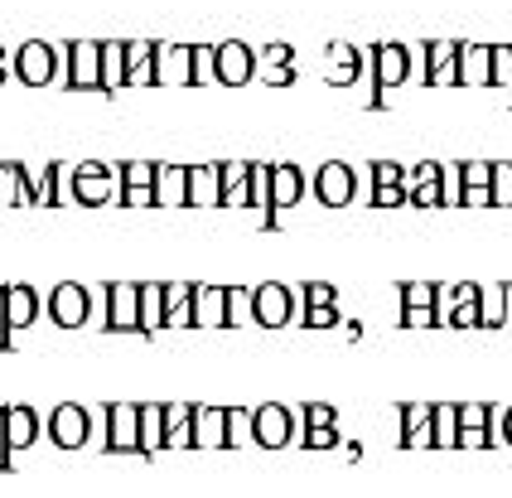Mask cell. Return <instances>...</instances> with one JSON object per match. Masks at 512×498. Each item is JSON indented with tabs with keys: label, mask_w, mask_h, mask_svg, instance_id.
<instances>
[{
	"label": "cell",
	"mask_w": 512,
	"mask_h": 498,
	"mask_svg": "<svg viewBox=\"0 0 512 498\" xmlns=\"http://www.w3.org/2000/svg\"><path fill=\"white\" fill-rule=\"evenodd\" d=\"M160 450H170V440H165V402H141V455H160Z\"/></svg>",
	"instance_id": "obj_31"
},
{
	"label": "cell",
	"mask_w": 512,
	"mask_h": 498,
	"mask_svg": "<svg viewBox=\"0 0 512 498\" xmlns=\"http://www.w3.org/2000/svg\"><path fill=\"white\" fill-rule=\"evenodd\" d=\"M194 407L199 402H165V440H170V450H194Z\"/></svg>",
	"instance_id": "obj_29"
},
{
	"label": "cell",
	"mask_w": 512,
	"mask_h": 498,
	"mask_svg": "<svg viewBox=\"0 0 512 498\" xmlns=\"http://www.w3.org/2000/svg\"><path fill=\"white\" fill-rule=\"evenodd\" d=\"M401 324L406 329H430V324H440V315L435 310H401Z\"/></svg>",
	"instance_id": "obj_54"
},
{
	"label": "cell",
	"mask_w": 512,
	"mask_h": 498,
	"mask_svg": "<svg viewBox=\"0 0 512 498\" xmlns=\"http://www.w3.org/2000/svg\"><path fill=\"white\" fill-rule=\"evenodd\" d=\"M20 199H25V165L0 160V208L20 204Z\"/></svg>",
	"instance_id": "obj_37"
},
{
	"label": "cell",
	"mask_w": 512,
	"mask_h": 498,
	"mask_svg": "<svg viewBox=\"0 0 512 498\" xmlns=\"http://www.w3.org/2000/svg\"><path fill=\"white\" fill-rule=\"evenodd\" d=\"M34 320H39V291H34L29 281L5 286V324H10V329H29Z\"/></svg>",
	"instance_id": "obj_27"
},
{
	"label": "cell",
	"mask_w": 512,
	"mask_h": 498,
	"mask_svg": "<svg viewBox=\"0 0 512 498\" xmlns=\"http://www.w3.org/2000/svg\"><path fill=\"white\" fill-rule=\"evenodd\" d=\"M459 49L450 39L426 44V88H459Z\"/></svg>",
	"instance_id": "obj_17"
},
{
	"label": "cell",
	"mask_w": 512,
	"mask_h": 498,
	"mask_svg": "<svg viewBox=\"0 0 512 498\" xmlns=\"http://www.w3.org/2000/svg\"><path fill=\"white\" fill-rule=\"evenodd\" d=\"M508 324H512V281H508Z\"/></svg>",
	"instance_id": "obj_59"
},
{
	"label": "cell",
	"mask_w": 512,
	"mask_h": 498,
	"mask_svg": "<svg viewBox=\"0 0 512 498\" xmlns=\"http://www.w3.org/2000/svg\"><path fill=\"white\" fill-rule=\"evenodd\" d=\"M107 455H141V407L136 402H107Z\"/></svg>",
	"instance_id": "obj_8"
},
{
	"label": "cell",
	"mask_w": 512,
	"mask_h": 498,
	"mask_svg": "<svg viewBox=\"0 0 512 498\" xmlns=\"http://www.w3.org/2000/svg\"><path fill=\"white\" fill-rule=\"evenodd\" d=\"M290 440H300L295 411L285 407V402H261V407H256V445H261V450H281Z\"/></svg>",
	"instance_id": "obj_7"
},
{
	"label": "cell",
	"mask_w": 512,
	"mask_h": 498,
	"mask_svg": "<svg viewBox=\"0 0 512 498\" xmlns=\"http://www.w3.org/2000/svg\"><path fill=\"white\" fill-rule=\"evenodd\" d=\"M5 450H10V440H5V407H0V474H10L5 469Z\"/></svg>",
	"instance_id": "obj_57"
},
{
	"label": "cell",
	"mask_w": 512,
	"mask_h": 498,
	"mask_svg": "<svg viewBox=\"0 0 512 498\" xmlns=\"http://www.w3.org/2000/svg\"><path fill=\"white\" fill-rule=\"evenodd\" d=\"M194 324H199V329H218V324H228V286H218V281H199V291H194Z\"/></svg>",
	"instance_id": "obj_23"
},
{
	"label": "cell",
	"mask_w": 512,
	"mask_h": 498,
	"mask_svg": "<svg viewBox=\"0 0 512 498\" xmlns=\"http://www.w3.org/2000/svg\"><path fill=\"white\" fill-rule=\"evenodd\" d=\"M459 88H493V44L459 49Z\"/></svg>",
	"instance_id": "obj_22"
},
{
	"label": "cell",
	"mask_w": 512,
	"mask_h": 498,
	"mask_svg": "<svg viewBox=\"0 0 512 498\" xmlns=\"http://www.w3.org/2000/svg\"><path fill=\"white\" fill-rule=\"evenodd\" d=\"M63 88H73V92L102 88V44H97V39L68 44V83H63Z\"/></svg>",
	"instance_id": "obj_10"
},
{
	"label": "cell",
	"mask_w": 512,
	"mask_h": 498,
	"mask_svg": "<svg viewBox=\"0 0 512 498\" xmlns=\"http://www.w3.org/2000/svg\"><path fill=\"white\" fill-rule=\"evenodd\" d=\"M10 73L25 83V88H49L58 73V49L54 44H44V39H29V44H20L15 54H10Z\"/></svg>",
	"instance_id": "obj_3"
},
{
	"label": "cell",
	"mask_w": 512,
	"mask_h": 498,
	"mask_svg": "<svg viewBox=\"0 0 512 498\" xmlns=\"http://www.w3.org/2000/svg\"><path fill=\"white\" fill-rule=\"evenodd\" d=\"M401 204H411L406 189H372V208H401Z\"/></svg>",
	"instance_id": "obj_53"
},
{
	"label": "cell",
	"mask_w": 512,
	"mask_h": 498,
	"mask_svg": "<svg viewBox=\"0 0 512 498\" xmlns=\"http://www.w3.org/2000/svg\"><path fill=\"white\" fill-rule=\"evenodd\" d=\"M218 83V49L213 44H194V88Z\"/></svg>",
	"instance_id": "obj_40"
},
{
	"label": "cell",
	"mask_w": 512,
	"mask_h": 498,
	"mask_svg": "<svg viewBox=\"0 0 512 498\" xmlns=\"http://www.w3.org/2000/svg\"><path fill=\"white\" fill-rule=\"evenodd\" d=\"M179 204H189V165H160L155 208H179Z\"/></svg>",
	"instance_id": "obj_30"
},
{
	"label": "cell",
	"mask_w": 512,
	"mask_h": 498,
	"mask_svg": "<svg viewBox=\"0 0 512 498\" xmlns=\"http://www.w3.org/2000/svg\"><path fill=\"white\" fill-rule=\"evenodd\" d=\"M445 204L450 208H464V165H445Z\"/></svg>",
	"instance_id": "obj_47"
},
{
	"label": "cell",
	"mask_w": 512,
	"mask_h": 498,
	"mask_svg": "<svg viewBox=\"0 0 512 498\" xmlns=\"http://www.w3.org/2000/svg\"><path fill=\"white\" fill-rule=\"evenodd\" d=\"M126 88V44H102V92Z\"/></svg>",
	"instance_id": "obj_34"
},
{
	"label": "cell",
	"mask_w": 512,
	"mask_h": 498,
	"mask_svg": "<svg viewBox=\"0 0 512 498\" xmlns=\"http://www.w3.org/2000/svg\"><path fill=\"white\" fill-rule=\"evenodd\" d=\"M155 68H160V88H194V44H160Z\"/></svg>",
	"instance_id": "obj_13"
},
{
	"label": "cell",
	"mask_w": 512,
	"mask_h": 498,
	"mask_svg": "<svg viewBox=\"0 0 512 498\" xmlns=\"http://www.w3.org/2000/svg\"><path fill=\"white\" fill-rule=\"evenodd\" d=\"M401 445L406 450L435 445V402H401Z\"/></svg>",
	"instance_id": "obj_16"
},
{
	"label": "cell",
	"mask_w": 512,
	"mask_h": 498,
	"mask_svg": "<svg viewBox=\"0 0 512 498\" xmlns=\"http://www.w3.org/2000/svg\"><path fill=\"white\" fill-rule=\"evenodd\" d=\"M372 78H377V88H406L411 83V49L406 44H377Z\"/></svg>",
	"instance_id": "obj_15"
},
{
	"label": "cell",
	"mask_w": 512,
	"mask_h": 498,
	"mask_svg": "<svg viewBox=\"0 0 512 498\" xmlns=\"http://www.w3.org/2000/svg\"><path fill=\"white\" fill-rule=\"evenodd\" d=\"M493 88H503L512 102V44H493Z\"/></svg>",
	"instance_id": "obj_45"
},
{
	"label": "cell",
	"mask_w": 512,
	"mask_h": 498,
	"mask_svg": "<svg viewBox=\"0 0 512 498\" xmlns=\"http://www.w3.org/2000/svg\"><path fill=\"white\" fill-rule=\"evenodd\" d=\"M435 445L455 450L459 445V407L455 402H435Z\"/></svg>",
	"instance_id": "obj_35"
},
{
	"label": "cell",
	"mask_w": 512,
	"mask_h": 498,
	"mask_svg": "<svg viewBox=\"0 0 512 498\" xmlns=\"http://www.w3.org/2000/svg\"><path fill=\"white\" fill-rule=\"evenodd\" d=\"M314 305H339L334 281H305L300 286V320H305V310H314Z\"/></svg>",
	"instance_id": "obj_41"
},
{
	"label": "cell",
	"mask_w": 512,
	"mask_h": 498,
	"mask_svg": "<svg viewBox=\"0 0 512 498\" xmlns=\"http://www.w3.org/2000/svg\"><path fill=\"white\" fill-rule=\"evenodd\" d=\"M165 329V281H141V334Z\"/></svg>",
	"instance_id": "obj_33"
},
{
	"label": "cell",
	"mask_w": 512,
	"mask_h": 498,
	"mask_svg": "<svg viewBox=\"0 0 512 498\" xmlns=\"http://www.w3.org/2000/svg\"><path fill=\"white\" fill-rule=\"evenodd\" d=\"M49 440H54L58 450H83L87 440H92V411L78 407V402H58L49 411Z\"/></svg>",
	"instance_id": "obj_6"
},
{
	"label": "cell",
	"mask_w": 512,
	"mask_h": 498,
	"mask_svg": "<svg viewBox=\"0 0 512 498\" xmlns=\"http://www.w3.org/2000/svg\"><path fill=\"white\" fill-rule=\"evenodd\" d=\"M107 329H112V334H136V329H141V281H112Z\"/></svg>",
	"instance_id": "obj_12"
},
{
	"label": "cell",
	"mask_w": 512,
	"mask_h": 498,
	"mask_svg": "<svg viewBox=\"0 0 512 498\" xmlns=\"http://www.w3.org/2000/svg\"><path fill=\"white\" fill-rule=\"evenodd\" d=\"M189 204L194 208L223 204V165H189Z\"/></svg>",
	"instance_id": "obj_25"
},
{
	"label": "cell",
	"mask_w": 512,
	"mask_h": 498,
	"mask_svg": "<svg viewBox=\"0 0 512 498\" xmlns=\"http://www.w3.org/2000/svg\"><path fill=\"white\" fill-rule=\"evenodd\" d=\"M194 450H228V407H194Z\"/></svg>",
	"instance_id": "obj_21"
},
{
	"label": "cell",
	"mask_w": 512,
	"mask_h": 498,
	"mask_svg": "<svg viewBox=\"0 0 512 498\" xmlns=\"http://www.w3.org/2000/svg\"><path fill=\"white\" fill-rule=\"evenodd\" d=\"M300 445H305V450H334V445H339V431H334V426H314V431L300 436Z\"/></svg>",
	"instance_id": "obj_50"
},
{
	"label": "cell",
	"mask_w": 512,
	"mask_h": 498,
	"mask_svg": "<svg viewBox=\"0 0 512 498\" xmlns=\"http://www.w3.org/2000/svg\"><path fill=\"white\" fill-rule=\"evenodd\" d=\"M228 324H256V291L228 286Z\"/></svg>",
	"instance_id": "obj_36"
},
{
	"label": "cell",
	"mask_w": 512,
	"mask_h": 498,
	"mask_svg": "<svg viewBox=\"0 0 512 498\" xmlns=\"http://www.w3.org/2000/svg\"><path fill=\"white\" fill-rule=\"evenodd\" d=\"M498 445V431H459V450H488Z\"/></svg>",
	"instance_id": "obj_52"
},
{
	"label": "cell",
	"mask_w": 512,
	"mask_h": 498,
	"mask_svg": "<svg viewBox=\"0 0 512 498\" xmlns=\"http://www.w3.org/2000/svg\"><path fill=\"white\" fill-rule=\"evenodd\" d=\"M353 194H358V175H353V165L329 160V165H319V170H314V199H319L324 208L353 204Z\"/></svg>",
	"instance_id": "obj_9"
},
{
	"label": "cell",
	"mask_w": 512,
	"mask_h": 498,
	"mask_svg": "<svg viewBox=\"0 0 512 498\" xmlns=\"http://www.w3.org/2000/svg\"><path fill=\"white\" fill-rule=\"evenodd\" d=\"M290 320H300V291H290L285 281H261L256 286V324L281 329Z\"/></svg>",
	"instance_id": "obj_5"
},
{
	"label": "cell",
	"mask_w": 512,
	"mask_h": 498,
	"mask_svg": "<svg viewBox=\"0 0 512 498\" xmlns=\"http://www.w3.org/2000/svg\"><path fill=\"white\" fill-rule=\"evenodd\" d=\"M358 73H363V54H358L353 44L334 39V44L324 49V83H329V88H353Z\"/></svg>",
	"instance_id": "obj_18"
},
{
	"label": "cell",
	"mask_w": 512,
	"mask_h": 498,
	"mask_svg": "<svg viewBox=\"0 0 512 498\" xmlns=\"http://www.w3.org/2000/svg\"><path fill=\"white\" fill-rule=\"evenodd\" d=\"M464 189H493V160H469L464 165Z\"/></svg>",
	"instance_id": "obj_48"
},
{
	"label": "cell",
	"mask_w": 512,
	"mask_h": 498,
	"mask_svg": "<svg viewBox=\"0 0 512 498\" xmlns=\"http://www.w3.org/2000/svg\"><path fill=\"white\" fill-rule=\"evenodd\" d=\"M194 291H199V281H165V329L194 324Z\"/></svg>",
	"instance_id": "obj_26"
},
{
	"label": "cell",
	"mask_w": 512,
	"mask_h": 498,
	"mask_svg": "<svg viewBox=\"0 0 512 498\" xmlns=\"http://www.w3.org/2000/svg\"><path fill=\"white\" fill-rule=\"evenodd\" d=\"M252 78H256V49L237 44V39L218 44V83L223 88H247Z\"/></svg>",
	"instance_id": "obj_14"
},
{
	"label": "cell",
	"mask_w": 512,
	"mask_h": 498,
	"mask_svg": "<svg viewBox=\"0 0 512 498\" xmlns=\"http://www.w3.org/2000/svg\"><path fill=\"white\" fill-rule=\"evenodd\" d=\"M252 208L266 213V228H271V165H252Z\"/></svg>",
	"instance_id": "obj_43"
},
{
	"label": "cell",
	"mask_w": 512,
	"mask_h": 498,
	"mask_svg": "<svg viewBox=\"0 0 512 498\" xmlns=\"http://www.w3.org/2000/svg\"><path fill=\"white\" fill-rule=\"evenodd\" d=\"M440 179H445V175H440ZM440 179L416 184V189H411V204H416V208H445V184H440Z\"/></svg>",
	"instance_id": "obj_46"
},
{
	"label": "cell",
	"mask_w": 512,
	"mask_h": 498,
	"mask_svg": "<svg viewBox=\"0 0 512 498\" xmlns=\"http://www.w3.org/2000/svg\"><path fill=\"white\" fill-rule=\"evenodd\" d=\"M435 315L440 324L455 329H484V310H479V281H450L435 295Z\"/></svg>",
	"instance_id": "obj_2"
},
{
	"label": "cell",
	"mask_w": 512,
	"mask_h": 498,
	"mask_svg": "<svg viewBox=\"0 0 512 498\" xmlns=\"http://www.w3.org/2000/svg\"><path fill=\"white\" fill-rule=\"evenodd\" d=\"M155 179H160V165H150V160H126V165H121V204L126 208H155Z\"/></svg>",
	"instance_id": "obj_11"
},
{
	"label": "cell",
	"mask_w": 512,
	"mask_h": 498,
	"mask_svg": "<svg viewBox=\"0 0 512 498\" xmlns=\"http://www.w3.org/2000/svg\"><path fill=\"white\" fill-rule=\"evenodd\" d=\"M493 204L512 208V165H493Z\"/></svg>",
	"instance_id": "obj_49"
},
{
	"label": "cell",
	"mask_w": 512,
	"mask_h": 498,
	"mask_svg": "<svg viewBox=\"0 0 512 498\" xmlns=\"http://www.w3.org/2000/svg\"><path fill=\"white\" fill-rule=\"evenodd\" d=\"M435 295H440V286H430V281H406L401 286V310H435Z\"/></svg>",
	"instance_id": "obj_42"
},
{
	"label": "cell",
	"mask_w": 512,
	"mask_h": 498,
	"mask_svg": "<svg viewBox=\"0 0 512 498\" xmlns=\"http://www.w3.org/2000/svg\"><path fill=\"white\" fill-rule=\"evenodd\" d=\"M498 440H503V445H512V407L498 411Z\"/></svg>",
	"instance_id": "obj_55"
},
{
	"label": "cell",
	"mask_w": 512,
	"mask_h": 498,
	"mask_svg": "<svg viewBox=\"0 0 512 498\" xmlns=\"http://www.w3.org/2000/svg\"><path fill=\"white\" fill-rule=\"evenodd\" d=\"M479 310H484V329H503L508 324V281H479Z\"/></svg>",
	"instance_id": "obj_32"
},
{
	"label": "cell",
	"mask_w": 512,
	"mask_h": 498,
	"mask_svg": "<svg viewBox=\"0 0 512 498\" xmlns=\"http://www.w3.org/2000/svg\"><path fill=\"white\" fill-rule=\"evenodd\" d=\"M121 204V165L83 160L73 165V204Z\"/></svg>",
	"instance_id": "obj_1"
},
{
	"label": "cell",
	"mask_w": 512,
	"mask_h": 498,
	"mask_svg": "<svg viewBox=\"0 0 512 498\" xmlns=\"http://www.w3.org/2000/svg\"><path fill=\"white\" fill-rule=\"evenodd\" d=\"M300 324H310V329H334V324H339V305H314V310H305Z\"/></svg>",
	"instance_id": "obj_51"
},
{
	"label": "cell",
	"mask_w": 512,
	"mask_h": 498,
	"mask_svg": "<svg viewBox=\"0 0 512 498\" xmlns=\"http://www.w3.org/2000/svg\"><path fill=\"white\" fill-rule=\"evenodd\" d=\"M155 49L160 44H126V88H160V68H155Z\"/></svg>",
	"instance_id": "obj_24"
},
{
	"label": "cell",
	"mask_w": 512,
	"mask_h": 498,
	"mask_svg": "<svg viewBox=\"0 0 512 498\" xmlns=\"http://www.w3.org/2000/svg\"><path fill=\"white\" fill-rule=\"evenodd\" d=\"M10 349V324H5V286H0V353Z\"/></svg>",
	"instance_id": "obj_56"
},
{
	"label": "cell",
	"mask_w": 512,
	"mask_h": 498,
	"mask_svg": "<svg viewBox=\"0 0 512 498\" xmlns=\"http://www.w3.org/2000/svg\"><path fill=\"white\" fill-rule=\"evenodd\" d=\"M44 305H49V320L58 329H83L92 320V291L83 281H58L54 291L44 295Z\"/></svg>",
	"instance_id": "obj_4"
},
{
	"label": "cell",
	"mask_w": 512,
	"mask_h": 498,
	"mask_svg": "<svg viewBox=\"0 0 512 498\" xmlns=\"http://www.w3.org/2000/svg\"><path fill=\"white\" fill-rule=\"evenodd\" d=\"M5 68H10V59H5V49H0V83H5Z\"/></svg>",
	"instance_id": "obj_58"
},
{
	"label": "cell",
	"mask_w": 512,
	"mask_h": 498,
	"mask_svg": "<svg viewBox=\"0 0 512 498\" xmlns=\"http://www.w3.org/2000/svg\"><path fill=\"white\" fill-rule=\"evenodd\" d=\"M372 189H406V165L377 160V165H372Z\"/></svg>",
	"instance_id": "obj_44"
},
{
	"label": "cell",
	"mask_w": 512,
	"mask_h": 498,
	"mask_svg": "<svg viewBox=\"0 0 512 498\" xmlns=\"http://www.w3.org/2000/svg\"><path fill=\"white\" fill-rule=\"evenodd\" d=\"M256 78H261L266 88H290V83H295V49H290V44H266V49L256 54Z\"/></svg>",
	"instance_id": "obj_19"
},
{
	"label": "cell",
	"mask_w": 512,
	"mask_h": 498,
	"mask_svg": "<svg viewBox=\"0 0 512 498\" xmlns=\"http://www.w3.org/2000/svg\"><path fill=\"white\" fill-rule=\"evenodd\" d=\"M493 421H498V407H488V402H464L459 407V431H493Z\"/></svg>",
	"instance_id": "obj_39"
},
{
	"label": "cell",
	"mask_w": 512,
	"mask_h": 498,
	"mask_svg": "<svg viewBox=\"0 0 512 498\" xmlns=\"http://www.w3.org/2000/svg\"><path fill=\"white\" fill-rule=\"evenodd\" d=\"M305 199V175L300 165H271V228H276V213L295 208Z\"/></svg>",
	"instance_id": "obj_20"
},
{
	"label": "cell",
	"mask_w": 512,
	"mask_h": 498,
	"mask_svg": "<svg viewBox=\"0 0 512 498\" xmlns=\"http://www.w3.org/2000/svg\"><path fill=\"white\" fill-rule=\"evenodd\" d=\"M228 445H256V411L228 407Z\"/></svg>",
	"instance_id": "obj_38"
},
{
	"label": "cell",
	"mask_w": 512,
	"mask_h": 498,
	"mask_svg": "<svg viewBox=\"0 0 512 498\" xmlns=\"http://www.w3.org/2000/svg\"><path fill=\"white\" fill-rule=\"evenodd\" d=\"M5 440H10V450H29L39 440V411L29 407V402L5 407Z\"/></svg>",
	"instance_id": "obj_28"
}]
</instances>
